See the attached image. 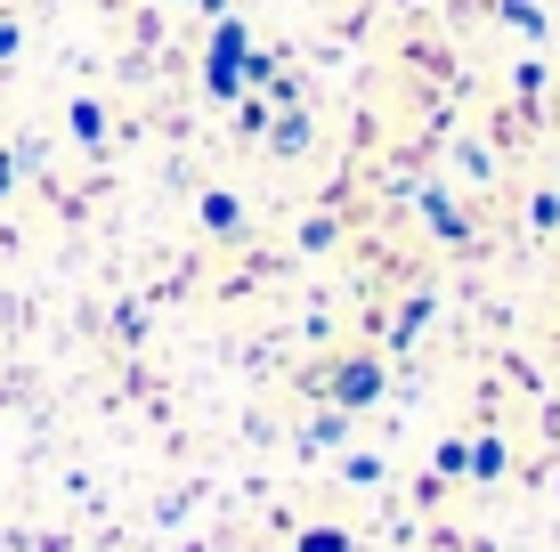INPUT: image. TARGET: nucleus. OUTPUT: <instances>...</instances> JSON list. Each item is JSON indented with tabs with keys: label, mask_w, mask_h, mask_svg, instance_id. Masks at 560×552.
Returning a JSON list of instances; mask_svg holds the SVG:
<instances>
[{
	"label": "nucleus",
	"mask_w": 560,
	"mask_h": 552,
	"mask_svg": "<svg viewBox=\"0 0 560 552\" xmlns=\"http://www.w3.org/2000/svg\"><path fill=\"white\" fill-rule=\"evenodd\" d=\"M308 383H317L325 398H334V407H374L382 390H390V374H382V357H341V366H325V374H308Z\"/></svg>",
	"instance_id": "1"
},
{
	"label": "nucleus",
	"mask_w": 560,
	"mask_h": 552,
	"mask_svg": "<svg viewBox=\"0 0 560 552\" xmlns=\"http://www.w3.org/2000/svg\"><path fill=\"white\" fill-rule=\"evenodd\" d=\"M203 227H211V236H244V203H228V196H203Z\"/></svg>",
	"instance_id": "2"
},
{
	"label": "nucleus",
	"mask_w": 560,
	"mask_h": 552,
	"mask_svg": "<svg viewBox=\"0 0 560 552\" xmlns=\"http://www.w3.org/2000/svg\"><path fill=\"white\" fill-rule=\"evenodd\" d=\"M350 439V407H325L317 423H308V447H341Z\"/></svg>",
	"instance_id": "3"
},
{
	"label": "nucleus",
	"mask_w": 560,
	"mask_h": 552,
	"mask_svg": "<svg viewBox=\"0 0 560 552\" xmlns=\"http://www.w3.org/2000/svg\"><path fill=\"white\" fill-rule=\"evenodd\" d=\"M504 463H512L504 439H479V447H471V471H479V480H504Z\"/></svg>",
	"instance_id": "4"
},
{
	"label": "nucleus",
	"mask_w": 560,
	"mask_h": 552,
	"mask_svg": "<svg viewBox=\"0 0 560 552\" xmlns=\"http://www.w3.org/2000/svg\"><path fill=\"white\" fill-rule=\"evenodd\" d=\"M422 212H431V227H439V236H447V244H463V236H471V227H463V212H455V203H422Z\"/></svg>",
	"instance_id": "5"
},
{
	"label": "nucleus",
	"mask_w": 560,
	"mask_h": 552,
	"mask_svg": "<svg viewBox=\"0 0 560 552\" xmlns=\"http://www.w3.org/2000/svg\"><path fill=\"white\" fill-rule=\"evenodd\" d=\"M301 146H308V114H284L277 122V155H301Z\"/></svg>",
	"instance_id": "6"
},
{
	"label": "nucleus",
	"mask_w": 560,
	"mask_h": 552,
	"mask_svg": "<svg viewBox=\"0 0 560 552\" xmlns=\"http://www.w3.org/2000/svg\"><path fill=\"white\" fill-rule=\"evenodd\" d=\"M341 471H350L358 488H382V455H350V463H341Z\"/></svg>",
	"instance_id": "7"
},
{
	"label": "nucleus",
	"mask_w": 560,
	"mask_h": 552,
	"mask_svg": "<svg viewBox=\"0 0 560 552\" xmlns=\"http://www.w3.org/2000/svg\"><path fill=\"white\" fill-rule=\"evenodd\" d=\"M301 552H350V537H341V528H308Z\"/></svg>",
	"instance_id": "8"
},
{
	"label": "nucleus",
	"mask_w": 560,
	"mask_h": 552,
	"mask_svg": "<svg viewBox=\"0 0 560 552\" xmlns=\"http://www.w3.org/2000/svg\"><path fill=\"white\" fill-rule=\"evenodd\" d=\"M439 471H447V480H455V471H471V447L447 439V447H439Z\"/></svg>",
	"instance_id": "9"
}]
</instances>
